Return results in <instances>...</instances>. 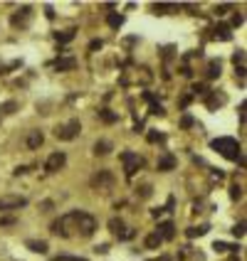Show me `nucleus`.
<instances>
[{"mask_svg":"<svg viewBox=\"0 0 247 261\" xmlns=\"http://www.w3.org/2000/svg\"><path fill=\"white\" fill-rule=\"evenodd\" d=\"M74 35H77V30L70 28V30H62V32H55V40H57L59 44H67L74 40Z\"/></svg>","mask_w":247,"mask_h":261,"instance_id":"aec40b11","label":"nucleus"},{"mask_svg":"<svg viewBox=\"0 0 247 261\" xmlns=\"http://www.w3.org/2000/svg\"><path fill=\"white\" fill-rule=\"evenodd\" d=\"M198 94H208V87L205 84H193L190 87V96H198Z\"/></svg>","mask_w":247,"mask_h":261,"instance_id":"c756f323","label":"nucleus"},{"mask_svg":"<svg viewBox=\"0 0 247 261\" xmlns=\"http://www.w3.org/2000/svg\"><path fill=\"white\" fill-rule=\"evenodd\" d=\"M151 192H153L151 185H141V188H136V195H139L141 200H148V197H151Z\"/></svg>","mask_w":247,"mask_h":261,"instance_id":"cd10ccee","label":"nucleus"},{"mask_svg":"<svg viewBox=\"0 0 247 261\" xmlns=\"http://www.w3.org/2000/svg\"><path fill=\"white\" fill-rule=\"evenodd\" d=\"M190 99H193V96H190V94H186V96L181 99V109H186V106H188V103H190Z\"/></svg>","mask_w":247,"mask_h":261,"instance_id":"37998d69","label":"nucleus"},{"mask_svg":"<svg viewBox=\"0 0 247 261\" xmlns=\"http://www.w3.org/2000/svg\"><path fill=\"white\" fill-rule=\"evenodd\" d=\"M102 47H104L102 40H92V42H89V52H97V49H102Z\"/></svg>","mask_w":247,"mask_h":261,"instance_id":"c9c22d12","label":"nucleus"},{"mask_svg":"<svg viewBox=\"0 0 247 261\" xmlns=\"http://www.w3.org/2000/svg\"><path fill=\"white\" fill-rule=\"evenodd\" d=\"M233 64L235 67H245V49H237L233 55Z\"/></svg>","mask_w":247,"mask_h":261,"instance_id":"c85d7f7f","label":"nucleus"},{"mask_svg":"<svg viewBox=\"0 0 247 261\" xmlns=\"http://www.w3.org/2000/svg\"><path fill=\"white\" fill-rule=\"evenodd\" d=\"M15 224H17L15 217H0V227H15Z\"/></svg>","mask_w":247,"mask_h":261,"instance_id":"473e14b6","label":"nucleus"},{"mask_svg":"<svg viewBox=\"0 0 247 261\" xmlns=\"http://www.w3.org/2000/svg\"><path fill=\"white\" fill-rule=\"evenodd\" d=\"M225 101H228V96H225V91H208V99H205V106L210 109V111H215V109H220V106H225Z\"/></svg>","mask_w":247,"mask_h":261,"instance_id":"9b49d317","label":"nucleus"},{"mask_svg":"<svg viewBox=\"0 0 247 261\" xmlns=\"http://www.w3.org/2000/svg\"><path fill=\"white\" fill-rule=\"evenodd\" d=\"M225 177V173H220V170H213V180H222Z\"/></svg>","mask_w":247,"mask_h":261,"instance_id":"49530a36","label":"nucleus"},{"mask_svg":"<svg viewBox=\"0 0 247 261\" xmlns=\"http://www.w3.org/2000/svg\"><path fill=\"white\" fill-rule=\"evenodd\" d=\"M121 163H124V175H126V180H131L133 175L144 168V158H141L139 153H133V150H124V153H121Z\"/></svg>","mask_w":247,"mask_h":261,"instance_id":"20e7f679","label":"nucleus"},{"mask_svg":"<svg viewBox=\"0 0 247 261\" xmlns=\"http://www.w3.org/2000/svg\"><path fill=\"white\" fill-rule=\"evenodd\" d=\"M42 143H44V133H42V130H37V128L30 130L28 138H25V145H28L30 150H37Z\"/></svg>","mask_w":247,"mask_h":261,"instance_id":"4468645a","label":"nucleus"},{"mask_svg":"<svg viewBox=\"0 0 247 261\" xmlns=\"http://www.w3.org/2000/svg\"><path fill=\"white\" fill-rule=\"evenodd\" d=\"M79 130H82V123L77 118H72V121L59 123L57 128H55V138H59V141H74L79 136Z\"/></svg>","mask_w":247,"mask_h":261,"instance_id":"39448f33","label":"nucleus"},{"mask_svg":"<svg viewBox=\"0 0 247 261\" xmlns=\"http://www.w3.org/2000/svg\"><path fill=\"white\" fill-rule=\"evenodd\" d=\"M111 150H114V143L106 141V138H102V141L94 143V155H109Z\"/></svg>","mask_w":247,"mask_h":261,"instance_id":"dca6fc26","label":"nucleus"},{"mask_svg":"<svg viewBox=\"0 0 247 261\" xmlns=\"http://www.w3.org/2000/svg\"><path fill=\"white\" fill-rule=\"evenodd\" d=\"M210 40H218V42H230L233 40V30L225 22H218L215 28H210Z\"/></svg>","mask_w":247,"mask_h":261,"instance_id":"1a4fd4ad","label":"nucleus"},{"mask_svg":"<svg viewBox=\"0 0 247 261\" xmlns=\"http://www.w3.org/2000/svg\"><path fill=\"white\" fill-rule=\"evenodd\" d=\"M109 229H111V234L117 237L119 242H129V239H133V237H136V229H126V224H124V219H121V217H111V219H109Z\"/></svg>","mask_w":247,"mask_h":261,"instance_id":"423d86ee","label":"nucleus"},{"mask_svg":"<svg viewBox=\"0 0 247 261\" xmlns=\"http://www.w3.org/2000/svg\"><path fill=\"white\" fill-rule=\"evenodd\" d=\"M106 22H109V28H114L119 30L124 22H126V17L124 15H119V13H109V17H106Z\"/></svg>","mask_w":247,"mask_h":261,"instance_id":"393cba45","label":"nucleus"},{"mask_svg":"<svg viewBox=\"0 0 247 261\" xmlns=\"http://www.w3.org/2000/svg\"><path fill=\"white\" fill-rule=\"evenodd\" d=\"M40 207H42V212H50V210H52V202H50V200H44Z\"/></svg>","mask_w":247,"mask_h":261,"instance_id":"a18cd8bd","label":"nucleus"},{"mask_svg":"<svg viewBox=\"0 0 247 261\" xmlns=\"http://www.w3.org/2000/svg\"><path fill=\"white\" fill-rule=\"evenodd\" d=\"M242 22H245V17H242L240 13H235V15H233V28H240ZM233 28H230V30H233Z\"/></svg>","mask_w":247,"mask_h":261,"instance_id":"e433bc0d","label":"nucleus"},{"mask_svg":"<svg viewBox=\"0 0 247 261\" xmlns=\"http://www.w3.org/2000/svg\"><path fill=\"white\" fill-rule=\"evenodd\" d=\"M153 13H156V15L178 13V5H173V3H156V5H153Z\"/></svg>","mask_w":247,"mask_h":261,"instance_id":"a211bd4d","label":"nucleus"},{"mask_svg":"<svg viewBox=\"0 0 247 261\" xmlns=\"http://www.w3.org/2000/svg\"><path fill=\"white\" fill-rule=\"evenodd\" d=\"M64 163H67V155H64L62 150H57V153H52V155L47 158V163H44V170H47V173H57V170H62V168H64Z\"/></svg>","mask_w":247,"mask_h":261,"instance_id":"9d476101","label":"nucleus"},{"mask_svg":"<svg viewBox=\"0 0 247 261\" xmlns=\"http://www.w3.org/2000/svg\"><path fill=\"white\" fill-rule=\"evenodd\" d=\"M156 261H166V259H156Z\"/></svg>","mask_w":247,"mask_h":261,"instance_id":"3c124183","label":"nucleus"},{"mask_svg":"<svg viewBox=\"0 0 247 261\" xmlns=\"http://www.w3.org/2000/svg\"><path fill=\"white\" fill-rule=\"evenodd\" d=\"M181 74H183V76H188V79H190V76H193V69H190L188 64H183V67H181Z\"/></svg>","mask_w":247,"mask_h":261,"instance_id":"a19ab883","label":"nucleus"},{"mask_svg":"<svg viewBox=\"0 0 247 261\" xmlns=\"http://www.w3.org/2000/svg\"><path fill=\"white\" fill-rule=\"evenodd\" d=\"M114 182H117V177L109 173V170H97V173L92 175V180H89L92 190H97V192H102V195H109V192L114 190Z\"/></svg>","mask_w":247,"mask_h":261,"instance_id":"7ed1b4c3","label":"nucleus"},{"mask_svg":"<svg viewBox=\"0 0 247 261\" xmlns=\"http://www.w3.org/2000/svg\"><path fill=\"white\" fill-rule=\"evenodd\" d=\"M32 8L30 5H23L17 13H13V17H10V25H13L15 30H28L30 22H32Z\"/></svg>","mask_w":247,"mask_h":261,"instance_id":"0eeeda50","label":"nucleus"},{"mask_svg":"<svg viewBox=\"0 0 247 261\" xmlns=\"http://www.w3.org/2000/svg\"><path fill=\"white\" fill-rule=\"evenodd\" d=\"M25 247L30 249V251H37V254H47V242H42V239H28L25 242Z\"/></svg>","mask_w":247,"mask_h":261,"instance_id":"f3484780","label":"nucleus"},{"mask_svg":"<svg viewBox=\"0 0 247 261\" xmlns=\"http://www.w3.org/2000/svg\"><path fill=\"white\" fill-rule=\"evenodd\" d=\"M144 247L146 249H159L161 247V237L159 234H148V237H146V242H144Z\"/></svg>","mask_w":247,"mask_h":261,"instance_id":"bb28decb","label":"nucleus"},{"mask_svg":"<svg viewBox=\"0 0 247 261\" xmlns=\"http://www.w3.org/2000/svg\"><path fill=\"white\" fill-rule=\"evenodd\" d=\"M25 204H28V200L20 197V195H3L0 197V212H5V210H20Z\"/></svg>","mask_w":247,"mask_h":261,"instance_id":"6e6552de","label":"nucleus"},{"mask_svg":"<svg viewBox=\"0 0 247 261\" xmlns=\"http://www.w3.org/2000/svg\"><path fill=\"white\" fill-rule=\"evenodd\" d=\"M208 229H210L208 224H200V227H188V229H186V237H188V239H195V237H205V234H208Z\"/></svg>","mask_w":247,"mask_h":261,"instance_id":"b1692460","label":"nucleus"},{"mask_svg":"<svg viewBox=\"0 0 247 261\" xmlns=\"http://www.w3.org/2000/svg\"><path fill=\"white\" fill-rule=\"evenodd\" d=\"M173 204H175V200L173 197H168V204H166V210H163V212H173Z\"/></svg>","mask_w":247,"mask_h":261,"instance_id":"c03bdc74","label":"nucleus"},{"mask_svg":"<svg viewBox=\"0 0 247 261\" xmlns=\"http://www.w3.org/2000/svg\"><path fill=\"white\" fill-rule=\"evenodd\" d=\"M144 99L148 101V106H151V114H153V116H166V109H163L161 103H156V99H153V96H151L148 91L144 94Z\"/></svg>","mask_w":247,"mask_h":261,"instance_id":"6ab92c4d","label":"nucleus"},{"mask_svg":"<svg viewBox=\"0 0 247 261\" xmlns=\"http://www.w3.org/2000/svg\"><path fill=\"white\" fill-rule=\"evenodd\" d=\"M153 234H159L161 242H171V239L175 237V224H173V222H161L159 229H156Z\"/></svg>","mask_w":247,"mask_h":261,"instance_id":"f8f14e48","label":"nucleus"},{"mask_svg":"<svg viewBox=\"0 0 247 261\" xmlns=\"http://www.w3.org/2000/svg\"><path fill=\"white\" fill-rule=\"evenodd\" d=\"M15 111H17V101L0 103V116H10V114H15Z\"/></svg>","mask_w":247,"mask_h":261,"instance_id":"a878e982","label":"nucleus"},{"mask_svg":"<svg viewBox=\"0 0 247 261\" xmlns=\"http://www.w3.org/2000/svg\"><path fill=\"white\" fill-rule=\"evenodd\" d=\"M235 76H240V82H245V67H237V69H235Z\"/></svg>","mask_w":247,"mask_h":261,"instance_id":"79ce46f5","label":"nucleus"},{"mask_svg":"<svg viewBox=\"0 0 247 261\" xmlns=\"http://www.w3.org/2000/svg\"><path fill=\"white\" fill-rule=\"evenodd\" d=\"M55 261H87V259H79V256H55Z\"/></svg>","mask_w":247,"mask_h":261,"instance_id":"4c0bfd02","label":"nucleus"},{"mask_svg":"<svg viewBox=\"0 0 247 261\" xmlns=\"http://www.w3.org/2000/svg\"><path fill=\"white\" fill-rule=\"evenodd\" d=\"M190 126H193V118L183 116V121H181V128H190Z\"/></svg>","mask_w":247,"mask_h":261,"instance_id":"58836bf2","label":"nucleus"},{"mask_svg":"<svg viewBox=\"0 0 247 261\" xmlns=\"http://www.w3.org/2000/svg\"><path fill=\"white\" fill-rule=\"evenodd\" d=\"M94 251H97V254H106V251H109V247H106V244H102V247H97Z\"/></svg>","mask_w":247,"mask_h":261,"instance_id":"de8ad7c7","label":"nucleus"},{"mask_svg":"<svg viewBox=\"0 0 247 261\" xmlns=\"http://www.w3.org/2000/svg\"><path fill=\"white\" fill-rule=\"evenodd\" d=\"M225 261H240V259H237V254H233V256H228Z\"/></svg>","mask_w":247,"mask_h":261,"instance_id":"8fccbe9b","label":"nucleus"},{"mask_svg":"<svg viewBox=\"0 0 247 261\" xmlns=\"http://www.w3.org/2000/svg\"><path fill=\"white\" fill-rule=\"evenodd\" d=\"M230 197L233 200H242V185H233L230 188Z\"/></svg>","mask_w":247,"mask_h":261,"instance_id":"7c9ffc66","label":"nucleus"},{"mask_svg":"<svg viewBox=\"0 0 247 261\" xmlns=\"http://www.w3.org/2000/svg\"><path fill=\"white\" fill-rule=\"evenodd\" d=\"M175 163H178V160H175L171 153H163V155L159 158V163H156V168H159L161 173H168V170H173L175 168Z\"/></svg>","mask_w":247,"mask_h":261,"instance_id":"2eb2a0df","label":"nucleus"},{"mask_svg":"<svg viewBox=\"0 0 247 261\" xmlns=\"http://www.w3.org/2000/svg\"><path fill=\"white\" fill-rule=\"evenodd\" d=\"M230 10H233V5L225 3V5H218V8H215V15H225V13H230Z\"/></svg>","mask_w":247,"mask_h":261,"instance_id":"72a5a7b5","label":"nucleus"},{"mask_svg":"<svg viewBox=\"0 0 247 261\" xmlns=\"http://www.w3.org/2000/svg\"><path fill=\"white\" fill-rule=\"evenodd\" d=\"M151 215H153V217L159 219V217H161V215H163V210H161V207H156V210H151Z\"/></svg>","mask_w":247,"mask_h":261,"instance_id":"09e8293b","label":"nucleus"},{"mask_svg":"<svg viewBox=\"0 0 247 261\" xmlns=\"http://www.w3.org/2000/svg\"><path fill=\"white\" fill-rule=\"evenodd\" d=\"M233 234L235 237H245V222H237L233 227Z\"/></svg>","mask_w":247,"mask_h":261,"instance_id":"2f4dec72","label":"nucleus"},{"mask_svg":"<svg viewBox=\"0 0 247 261\" xmlns=\"http://www.w3.org/2000/svg\"><path fill=\"white\" fill-rule=\"evenodd\" d=\"M52 67H55L57 72H72V69H77V59L74 57H57L52 62Z\"/></svg>","mask_w":247,"mask_h":261,"instance_id":"ddd939ff","label":"nucleus"},{"mask_svg":"<svg viewBox=\"0 0 247 261\" xmlns=\"http://www.w3.org/2000/svg\"><path fill=\"white\" fill-rule=\"evenodd\" d=\"M97 232V219L92 217L89 212H82V210H74V212H67L59 219L52 222V234H57L62 239H89L92 234Z\"/></svg>","mask_w":247,"mask_h":261,"instance_id":"f257e3e1","label":"nucleus"},{"mask_svg":"<svg viewBox=\"0 0 247 261\" xmlns=\"http://www.w3.org/2000/svg\"><path fill=\"white\" fill-rule=\"evenodd\" d=\"M161 141H163V136H161V133H156V130H151V133H148V143H161Z\"/></svg>","mask_w":247,"mask_h":261,"instance_id":"f704fd0d","label":"nucleus"},{"mask_svg":"<svg viewBox=\"0 0 247 261\" xmlns=\"http://www.w3.org/2000/svg\"><path fill=\"white\" fill-rule=\"evenodd\" d=\"M220 72H222V62L220 59H210V64H208V79H218Z\"/></svg>","mask_w":247,"mask_h":261,"instance_id":"4be33fe9","label":"nucleus"},{"mask_svg":"<svg viewBox=\"0 0 247 261\" xmlns=\"http://www.w3.org/2000/svg\"><path fill=\"white\" fill-rule=\"evenodd\" d=\"M210 145H213V150H218L220 155L228 160H240V155H242L240 143H237L235 138H230V136H220V138H215Z\"/></svg>","mask_w":247,"mask_h":261,"instance_id":"f03ea898","label":"nucleus"},{"mask_svg":"<svg viewBox=\"0 0 247 261\" xmlns=\"http://www.w3.org/2000/svg\"><path fill=\"white\" fill-rule=\"evenodd\" d=\"M97 116L102 118L104 123H109V126H111V123H117V121H119V114H114L111 109H99V111H97Z\"/></svg>","mask_w":247,"mask_h":261,"instance_id":"412c9836","label":"nucleus"},{"mask_svg":"<svg viewBox=\"0 0 247 261\" xmlns=\"http://www.w3.org/2000/svg\"><path fill=\"white\" fill-rule=\"evenodd\" d=\"M25 173H30L28 165H20V168H15V170H13V175H25Z\"/></svg>","mask_w":247,"mask_h":261,"instance_id":"ea45409f","label":"nucleus"},{"mask_svg":"<svg viewBox=\"0 0 247 261\" xmlns=\"http://www.w3.org/2000/svg\"><path fill=\"white\" fill-rule=\"evenodd\" d=\"M213 249H215V251H222V254H225V251H228V254H237V251H240V244H228V242H215V244H213Z\"/></svg>","mask_w":247,"mask_h":261,"instance_id":"5701e85b","label":"nucleus"}]
</instances>
